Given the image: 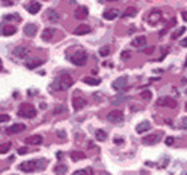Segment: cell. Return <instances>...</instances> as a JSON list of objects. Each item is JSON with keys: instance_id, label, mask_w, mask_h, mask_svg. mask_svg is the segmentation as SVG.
<instances>
[{"instance_id": "obj_1", "label": "cell", "mask_w": 187, "mask_h": 175, "mask_svg": "<svg viewBox=\"0 0 187 175\" xmlns=\"http://www.w3.org/2000/svg\"><path fill=\"white\" fill-rule=\"evenodd\" d=\"M72 84H74V79H72L70 75L64 74V75L58 76V78L54 80L52 88H54L55 91H66V90L70 88Z\"/></svg>"}, {"instance_id": "obj_2", "label": "cell", "mask_w": 187, "mask_h": 175, "mask_svg": "<svg viewBox=\"0 0 187 175\" xmlns=\"http://www.w3.org/2000/svg\"><path fill=\"white\" fill-rule=\"evenodd\" d=\"M47 165V162L44 159H39V160H26L23 162L22 165H19V170H22L24 173H34L39 169H44Z\"/></svg>"}, {"instance_id": "obj_3", "label": "cell", "mask_w": 187, "mask_h": 175, "mask_svg": "<svg viewBox=\"0 0 187 175\" xmlns=\"http://www.w3.org/2000/svg\"><path fill=\"white\" fill-rule=\"evenodd\" d=\"M19 116L22 118H27V119H32V118L36 116V114H38V111H36V108L34 107L32 104H23L22 107H20L19 110Z\"/></svg>"}, {"instance_id": "obj_4", "label": "cell", "mask_w": 187, "mask_h": 175, "mask_svg": "<svg viewBox=\"0 0 187 175\" xmlns=\"http://www.w3.org/2000/svg\"><path fill=\"white\" fill-rule=\"evenodd\" d=\"M70 60H71L72 64L82 67V66H84V64H86V62H87V54H86L84 51H78V52H75L74 55L70 56Z\"/></svg>"}, {"instance_id": "obj_5", "label": "cell", "mask_w": 187, "mask_h": 175, "mask_svg": "<svg viewBox=\"0 0 187 175\" xmlns=\"http://www.w3.org/2000/svg\"><path fill=\"white\" fill-rule=\"evenodd\" d=\"M156 104L159 106V107H167V108H175L177 107L175 99H172V98H170V96H163V98H160V99H158Z\"/></svg>"}, {"instance_id": "obj_6", "label": "cell", "mask_w": 187, "mask_h": 175, "mask_svg": "<svg viewBox=\"0 0 187 175\" xmlns=\"http://www.w3.org/2000/svg\"><path fill=\"white\" fill-rule=\"evenodd\" d=\"M107 119L111 122V123H120L123 120V112L120 110H112L107 114Z\"/></svg>"}, {"instance_id": "obj_7", "label": "cell", "mask_w": 187, "mask_h": 175, "mask_svg": "<svg viewBox=\"0 0 187 175\" xmlns=\"http://www.w3.org/2000/svg\"><path fill=\"white\" fill-rule=\"evenodd\" d=\"M112 87H114V90H116V91H122V90L127 88V76H120V78H118L116 80H114Z\"/></svg>"}, {"instance_id": "obj_8", "label": "cell", "mask_w": 187, "mask_h": 175, "mask_svg": "<svg viewBox=\"0 0 187 175\" xmlns=\"http://www.w3.org/2000/svg\"><path fill=\"white\" fill-rule=\"evenodd\" d=\"M87 104V100L84 99L82 96H75L72 98V107H74L75 111H79V110H82L83 107H86Z\"/></svg>"}, {"instance_id": "obj_9", "label": "cell", "mask_w": 187, "mask_h": 175, "mask_svg": "<svg viewBox=\"0 0 187 175\" xmlns=\"http://www.w3.org/2000/svg\"><path fill=\"white\" fill-rule=\"evenodd\" d=\"M14 55L19 59H26L28 55H30V48L24 47V46H19L14 50Z\"/></svg>"}, {"instance_id": "obj_10", "label": "cell", "mask_w": 187, "mask_h": 175, "mask_svg": "<svg viewBox=\"0 0 187 175\" xmlns=\"http://www.w3.org/2000/svg\"><path fill=\"white\" fill-rule=\"evenodd\" d=\"M162 19V14L159 10H152L151 12H150L148 15V23L151 24V26H155V24H158L160 22Z\"/></svg>"}, {"instance_id": "obj_11", "label": "cell", "mask_w": 187, "mask_h": 175, "mask_svg": "<svg viewBox=\"0 0 187 175\" xmlns=\"http://www.w3.org/2000/svg\"><path fill=\"white\" fill-rule=\"evenodd\" d=\"M24 130H26V124H23V123H15V124H12L11 127H7L6 132L10 134V135H14V134H19V132L24 131Z\"/></svg>"}, {"instance_id": "obj_12", "label": "cell", "mask_w": 187, "mask_h": 175, "mask_svg": "<svg viewBox=\"0 0 187 175\" xmlns=\"http://www.w3.org/2000/svg\"><path fill=\"white\" fill-rule=\"evenodd\" d=\"M75 19L78 20H84L88 16V8L86 6H80L75 10Z\"/></svg>"}, {"instance_id": "obj_13", "label": "cell", "mask_w": 187, "mask_h": 175, "mask_svg": "<svg viewBox=\"0 0 187 175\" xmlns=\"http://www.w3.org/2000/svg\"><path fill=\"white\" fill-rule=\"evenodd\" d=\"M162 138V134H152V135H148L142 139V142H143L144 144H156Z\"/></svg>"}, {"instance_id": "obj_14", "label": "cell", "mask_w": 187, "mask_h": 175, "mask_svg": "<svg viewBox=\"0 0 187 175\" xmlns=\"http://www.w3.org/2000/svg\"><path fill=\"white\" fill-rule=\"evenodd\" d=\"M46 18L48 22L51 23H58L60 20V15L58 14V11L52 10V8H50V10H47V14H46Z\"/></svg>"}, {"instance_id": "obj_15", "label": "cell", "mask_w": 187, "mask_h": 175, "mask_svg": "<svg viewBox=\"0 0 187 175\" xmlns=\"http://www.w3.org/2000/svg\"><path fill=\"white\" fill-rule=\"evenodd\" d=\"M36 32H38V27H36V24H32V23H28L24 26V34L27 36H30V38H34L36 35Z\"/></svg>"}, {"instance_id": "obj_16", "label": "cell", "mask_w": 187, "mask_h": 175, "mask_svg": "<svg viewBox=\"0 0 187 175\" xmlns=\"http://www.w3.org/2000/svg\"><path fill=\"white\" fill-rule=\"evenodd\" d=\"M27 144H31V146H39L43 143V138L40 135H32V136H28L24 139Z\"/></svg>"}, {"instance_id": "obj_17", "label": "cell", "mask_w": 187, "mask_h": 175, "mask_svg": "<svg viewBox=\"0 0 187 175\" xmlns=\"http://www.w3.org/2000/svg\"><path fill=\"white\" fill-rule=\"evenodd\" d=\"M91 32V27L90 26H87V24H80V26H78L75 28V31H74V34L75 35H87V34H90Z\"/></svg>"}, {"instance_id": "obj_18", "label": "cell", "mask_w": 187, "mask_h": 175, "mask_svg": "<svg viewBox=\"0 0 187 175\" xmlns=\"http://www.w3.org/2000/svg\"><path fill=\"white\" fill-rule=\"evenodd\" d=\"M150 128H151V124H150V122H148V120H143V122H140V123L136 126V132H138V134H143V132H146V131H148Z\"/></svg>"}, {"instance_id": "obj_19", "label": "cell", "mask_w": 187, "mask_h": 175, "mask_svg": "<svg viewBox=\"0 0 187 175\" xmlns=\"http://www.w3.org/2000/svg\"><path fill=\"white\" fill-rule=\"evenodd\" d=\"M15 32H16V27L11 26V24H6V26H3V28H2V34L4 36H11V35H14Z\"/></svg>"}, {"instance_id": "obj_20", "label": "cell", "mask_w": 187, "mask_h": 175, "mask_svg": "<svg viewBox=\"0 0 187 175\" xmlns=\"http://www.w3.org/2000/svg\"><path fill=\"white\" fill-rule=\"evenodd\" d=\"M54 34H55L54 28H46L42 34V39L44 40V42H50V40L54 38Z\"/></svg>"}, {"instance_id": "obj_21", "label": "cell", "mask_w": 187, "mask_h": 175, "mask_svg": "<svg viewBox=\"0 0 187 175\" xmlns=\"http://www.w3.org/2000/svg\"><path fill=\"white\" fill-rule=\"evenodd\" d=\"M146 43H147V39H146V36H138V38H135L132 40V46L134 47H144L146 46Z\"/></svg>"}, {"instance_id": "obj_22", "label": "cell", "mask_w": 187, "mask_h": 175, "mask_svg": "<svg viewBox=\"0 0 187 175\" xmlns=\"http://www.w3.org/2000/svg\"><path fill=\"white\" fill-rule=\"evenodd\" d=\"M118 10H107L103 12V18L107 20H114L115 18H118Z\"/></svg>"}, {"instance_id": "obj_23", "label": "cell", "mask_w": 187, "mask_h": 175, "mask_svg": "<svg viewBox=\"0 0 187 175\" xmlns=\"http://www.w3.org/2000/svg\"><path fill=\"white\" fill-rule=\"evenodd\" d=\"M40 10H42V4H40V3H36V2H35V3H32L31 6L27 8V11L30 12L31 15H36Z\"/></svg>"}, {"instance_id": "obj_24", "label": "cell", "mask_w": 187, "mask_h": 175, "mask_svg": "<svg viewBox=\"0 0 187 175\" xmlns=\"http://www.w3.org/2000/svg\"><path fill=\"white\" fill-rule=\"evenodd\" d=\"M40 64H43L42 59H32V60H28L26 63V66H27V68H30V70H34V68L39 67Z\"/></svg>"}, {"instance_id": "obj_25", "label": "cell", "mask_w": 187, "mask_h": 175, "mask_svg": "<svg viewBox=\"0 0 187 175\" xmlns=\"http://www.w3.org/2000/svg\"><path fill=\"white\" fill-rule=\"evenodd\" d=\"M138 14V10L135 7H128L127 10H126L124 12H123V18H134V16H135Z\"/></svg>"}, {"instance_id": "obj_26", "label": "cell", "mask_w": 187, "mask_h": 175, "mask_svg": "<svg viewBox=\"0 0 187 175\" xmlns=\"http://www.w3.org/2000/svg\"><path fill=\"white\" fill-rule=\"evenodd\" d=\"M70 156H71V159L72 160H80V159H84L86 158V154L84 152H82V151H72L71 154H70Z\"/></svg>"}, {"instance_id": "obj_27", "label": "cell", "mask_w": 187, "mask_h": 175, "mask_svg": "<svg viewBox=\"0 0 187 175\" xmlns=\"http://www.w3.org/2000/svg\"><path fill=\"white\" fill-rule=\"evenodd\" d=\"M83 82L86 84H90V86H99L100 84V79L98 78H91V76H87V78L83 79Z\"/></svg>"}, {"instance_id": "obj_28", "label": "cell", "mask_w": 187, "mask_h": 175, "mask_svg": "<svg viewBox=\"0 0 187 175\" xmlns=\"http://www.w3.org/2000/svg\"><path fill=\"white\" fill-rule=\"evenodd\" d=\"M54 171L56 175H64L67 173V166L66 165H58V166H55V169H54Z\"/></svg>"}, {"instance_id": "obj_29", "label": "cell", "mask_w": 187, "mask_h": 175, "mask_svg": "<svg viewBox=\"0 0 187 175\" xmlns=\"http://www.w3.org/2000/svg\"><path fill=\"white\" fill-rule=\"evenodd\" d=\"M95 138H96V140L103 142V140L107 139V132L103 131V130H96V132H95Z\"/></svg>"}, {"instance_id": "obj_30", "label": "cell", "mask_w": 187, "mask_h": 175, "mask_svg": "<svg viewBox=\"0 0 187 175\" xmlns=\"http://www.w3.org/2000/svg\"><path fill=\"white\" fill-rule=\"evenodd\" d=\"M11 147H12V143H11V142L2 143V144H0V154H7V152L11 150Z\"/></svg>"}, {"instance_id": "obj_31", "label": "cell", "mask_w": 187, "mask_h": 175, "mask_svg": "<svg viewBox=\"0 0 187 175\" xmlns=\"http://www.w3.org/2000/svg\"><path fill=\"white\" fill-rule=\"evenodd\" d=\"M72 175H94V171H92V169H82V170L75 171Z\"/></svg>"}, {"instance_id": "obj_32", "label": "cell", "mask_w": 187, "mask_h": 175, "mask_svg": "<svg viewBox=\"0 0 187 175\" xmlns=\"http://www.w3.org/2000/svg\"><path fill=\"white\" fill-rule=\"evenodd\" d=\"M110 52H111V50H110V47H108V46H104V47H102L100 50H99V55H100V56H103V58H106V56H108V55H110Z\"/></svg>"}, {"instance_id": "obj_33", "label": "cell", "mask_w": 187, "mask_h": 175, "mask_svg": "<svg viewBox=\"0 0 187 175\" xmlns=\"http://www.w3.org/2000/svg\"><path fill=\"white\" fill-rule=\"evenodd\" d=\"M185 31H186V27H181L179 30H177V31H175V32H174V34L171 35V38H172V39H178V38H179V36H181L182 34H183Z\"/></svg>"}, {"instance_id": "obj_34", "label": "cell", "mask_w": 187, "mask_h": 175, "mask_svg": "<svg viewBox=\"0 0 187 175\" xmlns=\"http://www.w3.org/2000/svg\"><path fill=\"white\" fill-rule=\"evenodd\" d=\"M140 96L143 98V99H146V100H150V99H151V96H152V94H151V91L146 90V91H143L140 94Z\"/></svg>"}, {"instance_id": "obj_35", "label": "cell", "mask_w": 187, "mask_h": 175, "mask_svg": "<svg viewBox=\"0 0 187 175\" xmlns=\"http://www.w3.org/2000/svg\"><path fill=\"white\" fill-rule=\"evenodd\" d=\"M63 112H66V107L64 106H58L54 110V115H59V114H63Z\"/></svg>"}, {"instance_id": "obj_36", "label": "cell", "mask_w": 187, "mask_h": 175, "mask_svg": "<svg viewBox=\"0 0 187 175\" xmlns=\"http://www.w3.org/2000/svg\"><path fill=\"white\" fill-rule=\"evenodd\" d=\"M11 116L7 115V114H0V123H6V122H10Z\"/></svg>"}, {"instance_id": "obj_37", "label": "cell", "mask_w": 187, "mask_h": 175, "mask_svg": "<svg viewBox=\"0 0 187 175\" xmlns=\"http://www.w3.org/2000/svg\"><path fill=\"white\" fill-rule=\"evenodd\" d=\"M20 20V16L19 15H16V14H14V15H4V20Z\"/></svg>"}, {"instance_id": "obj_38", "label": "cell", "mask_w": 187, "mask_h": 175, "mask_svg": "<svg viewBox=\"0 0 187 175\" xmlns=\"http://www.w3.org/2000/svg\"><path fill=\"white\" fill-rule=\"evenodd\" d=\"M130 58H131V52H130V51H123V52H122V59H123V60H128Z\"/></svg>"}, {"instance_id": "obj_39", "label": "cell", "mask_w": 187, "mask_h": 175, "mask_svg": "<svg viewBox=\"0 0 187 175\" xmlns=\"http://www.w3.org/2000/svg\"><path fill=\"white\" fill-rule=\"evenodd\" d=\"M181 127L183 130H187V116H185L183 119H182V123H181Z\"/></svg>"}, {"instance_id": "obj_40", "label": "cell", "mask_w": 187, "mask_h": 175, "mask_svg": "<svg viewBox=\"0 0 187 175\" xmlns=\"http://www.w3.org/2000/svg\"><path fill=\"white\" fill-rule=\"evenodd\" d=\"M18 152L20 154V155H24V154H27V152H28V150H27L26 147H20V148L18 150Z\"/></svg>"}, {"instance_id": "obj_41", "label": "cell", "mask_w": 187, "mask_h": 175, "mask_svg": "<svg viewBox=\"0 0 187 175\" xmlns=\"http://www.w3.org/2000/svg\"><path fill=\"white\" fill-rule=\"evenodd\" d=\"M172 143H174V138H172V136H168L167 139H166V144H167V146H171Z\"/></svg>"}, {"instance_id": "obj_42", "label": "cell", "mask_w": 187, "mask_h": 175, "mask_svg": "<svg viewBox=\"0 0 187 175\" xmlns=\"http://www.w3.org/2000/svg\"><path fill=\"white\" fill-rule=\"evenodd\" d=\"M143 52H144V54H147V55H150V54H151V52H154V47L146 48V50H143Z\"/></svg>"}, {"instance_id": "obj_43", "label": "cell", "mask_w": 187, "mask_h": 175, "mask_svg": "<svg viewBox=\"0 0 187 175\" xmlns=\"http://www.w3.org/2000/svg\"><path fill=\"white\" fill-rule=\"evenodd\" d=\"M181 46H182V47H187V38H185L183 40H182V42H181Z\"/></svg>"}, {"instance_id": "obj_44", "label": "cell", "mask_w": 187, "mask_h": 175, "mask_svg": "<svg viewBox=\"0 0 187 175\" xmlns=\"http://www.w3.org/2000/svg\"><path fill=\"white\" fill-rule=\"evenodd\" d=\"M114 142H115L116 144H120V143H123V139H120V138H115V140H114Z\"/></svg>"}, {"instance_id": "obj_45", "label": "cell", "mask_w": 187, "mask_h": 175, "mask_svg": "<svg viewBox=\"0 0 187 175\" xmlns=\"http://www.w3.org/2000/svg\"><path fill=\"white\" fill-rule=\"evenodd\" d=\"M182 18H183L185 22H187V11H183V12H182Z\"/></svg>"}, {"instance_id": "obj_46", "label": "cell", "mask_w": 187, "mask_h": 175, "mask_svg": "<svg viewBox=\"0 0 187 175\" xmlns=\"http://www.w3.org/2000/svg\"><path fill=\"white\" fill-rule=\"evenodd\" d=\"M58 135L60 138H64V136H66V132H64V131H58Z\"/></svg>"}, {"instance_id": "obj_47", "label": "cell", "mask_w": 187, "mask_h": 175, "mask_svg": "<svg viewBox=\"0 0 187 175\" xmlns=\"http://www.w3.org/2000/svg\"><path fill=\"white\" fill-rule=\"evenodd\" d=\"M102 2H119V0H102Z\"/></svg>"}, {"instance_id": "obj_48", "label": "cell", "mask_w": 187, "mask_h": 175, "mask_svg": "<svg viewBox=\"0 0 187 175\" xmlns=\"http://www.w3.org/2000/svg\"><path fill=\"white\" fill-rule=\"evenodd\" d=\"M2 64H3V62H2V59H0V70H2V67H3Z\"/></svg>"}, {"instance_id": "obj_49", "label": "cell", "mask_w": 187, "mask_h": 175, "mask_svg": "<svg viewBox=\"0 0 187 175\" xmlns=\"http://www.w3.org/2000/svg\"><path fill=\"white\" fill-rule=\"evenodd\" d=\"M186 95H187V88H186Z\"/></svg>"}, {"instance_id": "obj_50", "label": "cell", "mask_w": 187, "mask_h": 175, "mask_svg": "<svg viewBox=\"0 0 187 175\" xmlns=\"http://www.w3.org/2000/svg\"><path fill=\"white\" fill-rule=\"evenodd\" d=\"M186 110H187V104H186Z\"/></svg>"}]
</instances>
